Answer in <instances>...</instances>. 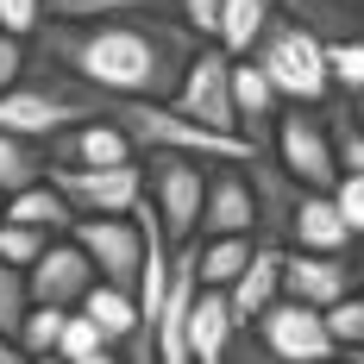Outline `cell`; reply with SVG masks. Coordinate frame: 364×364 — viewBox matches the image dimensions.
<instances>
[{"mask_svg":"<svg viewBox=\"0 0 364 364\" xmlns=\"http://www.w3.org/2000/svg\"><path fill=\"white\" fill-rule=\"evenodd\" d=\"M88 289H95V264L82 257L75 239H50L44 257L26 270V295H32V308H75Z\"/></svg>","mask_w":364,"mask_h":364,"instance_id":"8fae6325","label":"cell"},{"mask_svg":"<svg viewBox=\"0 0 364 364\" xmlns=\"http://www.w3.org/2000/svg\"><path fill=\"white\" fill-rule=\"evenodd\" d=\"M44 157H50V170H107V164H139L132 139L113 132V126H101V119L57 132V139L44 145Z\"/></svg>","mask_w":364,"mask_h":364,"instance_id":"7c38bea8","label":"cell"},{"mask_svg":"<svg viewBox=\"0 0 364 364\" xmlns=\"http://www.w3.org/2000/svg\"><path fill=\"white\" fill-rule=\"evenodd\" d=\"M188 364H226V352H232V314H226V295L220 289H195V301H188Z\"/></svg>","mask_w":364,"mask_h":364,"instance_id":"9a60e30c","label":"cell"},{"mask_svg":"<svg viewBox=\"0 0 364 364\" xmlns=\"http://www.w3.org/2000/svg\"><path fill=\"white\" fill-rule=\"evenodd\" d=\"M283 252H314V257H346V252H352V232H346V220L333 214L327 195H314V188H301V195H295Z\"/></svg>","mask_w":364,"mask_h":364,"instance_id":"5bb4252c","label":"cell"},{"mask_svg":"<svg viewBox=\"0 0 364 364\" xmlns=\"http://www.w3.org/2000/svg\"><path fill=\"white\" fill-rule=\"evenodd\" d=\"M44 176H50V157H44V145L0 132V201H13V195L38 188Z\"/></svg>","mask_w":364,"mask_h":364,"instance_id":"ffe728a7","label":"cell"},{"mask_svg":"<svg viewBox=\"0 0 364 364\" xmlns=\"http://www.w3.org/2000/svg\"><path fill=\"white\" fill-rule=\"evenodd\" d=\"M270 0H220V26H214V50H226L232 63L239 57H252V44L264 38V26H270Z\"/></svg>","mask_w":364,"mask_h":364,"instance_id":"e0dca14e","label":"cell"},{"mask_svg":"<svg viewBox=\"0 0 364 364\" xmlns=\"http://www.w3.org/2000/svg\"><path fill=\"white\" fill-rule=\"evenodd\" d=\"M252 333L264 339V352L277 364H333L339 358L327 321H321L314 308H295V301H270V308L257 314Z\"/></svg>","mask_w":364,"mask_h":364,"instance_id":"ba28073f","label":"cell"},{"mask_svg":"<svg viewBox=\"0 0 364 364\" xmlns=\"http://www.w3.org/2000/svg\"><path fill=\"white\" fill-rule=\"evenodd\" d=\"M270 6H277V0H270Z\"/></svg>","mask_w":364,"mask_h":364,"instance_id":"d590c367","label":"cell"},{"mask_svg":"<svg viewBox=\"0 0 364 364\" xmlns=\"http://www.w3.org/2000/svg\"><path fill=\"white\" fill-rule=\"evenodd\" d=\"M0 364H32V358L19 352V339H6V333H0Z\"/></svg>","mask_w":364,"mask_h":364,"instance_id":"f1b7e54d","label":"cell"},{"mask_svg":"<svg viewBox=\"0 0 364 364\" xmlns=\"http://www.w3.org/2000/svg\"><path fill=\"white\" fill-rule=\"evenodd\" d=\"M170 113L201 126V132H214V139H239V126H232V57L201 44L188 57V70H182L176 95H170Z\"/></svg>","mask_w":364,"mask_h":364,"instance_id":"5b68a950","label":"cell"},{"mask_svg":"<svg viewBox=\"0 0 364 364\" xmlns=\"http://www.w3.org/2000/svg\"><path fill=\"white\" fill-rule=\"evenodd\" d=\"M352 289H358V264H352V252H346V257L283 252V301H295V308H314V314H327L333 301H346Z\"/></svg>","mask_w":364,"mask_h":364,"instance_id":"30bf717a","label":"cell"},{"mask_svg":"<svg viewBox=\"0 0 364 364\" xmlns=\"http://www.w3.org/2000/svg\"><path fill=\"white\" fill-rule=\"evenodd\" d=\"M26 308H32V295H26V270L0 264V333H6V339L19 333V321H26Z\"/></svg>","mask_w":364,"mask_h":364,"instance_id":"d4e9b609","label":"cell"},{"mask_svg":"<svg viewBox=\"0 0 364 364\" xmlns=\"http://www.w3.org/2000/svg\"><path fill=\"white\" fill-rule=\"evenodd\" d=\"M157 0H44V19H63V26H82V19H139Z\"/></svg>","mask_w":364,"mask_h":364,"instance_id":"44dd1931","label":"cell"},{"mask_svg":"<svg viewBox=\"0 0 364 364\" xmlns=\"http://www.w3.org/2000/svg\"><path fill=\"white\" fill-rule=\"evenodd\" d=\"M50 245V232H32V226H13V220H0V264H13V270H32L38 257Z\"/></svg>","mask_w":364,"mask_h":364,"instance_id":"cb8c5ba5","label":"cell"},{"mask_svg":"<svg viewBox=\"0 0 364 364\" xmlns=\"http://www.w3.org/2000/svg\"><path fill=\"white\" fill-rule=\"evenodd\" d=\"M70 239L82 245V257L95 264V283H107V289H139V264H145V232H139V220H75Z\"/></svg>","mask_w":364,"mask_h":364,"instance_id":"52a82bcc","label":"cell"},{"mask_svg":"<svg viewBox=\"0 0 364 364\" xmlns=\"http://www.w3.org/2000/svg\"><path fill=\"white\" fill-rule=\"evenodd\" d=\"M75 314L101 333V346H107V352H119V346L139 333V301H132L126 289H107V283H95V289L82 295V301H75Z\"/></svg>","mask_w":364,"mask_h":364,"instance_id":"2e32d148","label":"cell"},{"mask_svg":"<svg viewBox=\"0 0 364 364\" xmlns=\"http://www.w3.org/2000/svg\"><path fill=\"white\" fill-rule=\"evenodd\" d=\"M26 70H32V44H19V38L0 32V95H13V88L26 82Z\"/></svg>","mask_w":364,"mask_h":364,"instance_id":"83f0119b","label":"cell"},{"mask_svg":"<svg viewBox=\"0 0 364 364\" xmlns=\"http://www.w3.org/2000/svg\"><path fill=\"white\" fill-rule=\"evenodd\" d=\"M0 220L32 226V232H50V239H70V226H75V214L63 208V195H57L50 182H38V188H26V195L0 201Z\"/></svg>","mask_w":364,"mask_h":364,"instance_id":"d6986e66","label":"cell"},{"mask_svg":"<svg viewBox=\"0 0 364 364\" xmlns=\"http://www.w3.org/2000/svg\"><path fill=\"white\" fill-rule=\"evenodd\" d=\"M82 364H119V352H95V358H82Z\"/></svg>","mask_w":364,"mask_h":364,"instance_id":"4dcf8cb0","label":"cell"},{"mask_svg":"<svg viewBox=\"0 0 364 364\" xmlns=\"http://www.w3.org/2000/svg\"><path fill=\"white\" fill-rule=\"evenodd\" d=\"M270 164H277L295 188L327 195L333 182H339L333 139H327V113L321 107H277V119H270Z\"/></svg>","mask_w":364,"mask_h":364,"instance_id":"3957f363","label":"cell"},{"mask_svg":"<svg viewBox=\"0 0 364 364\" xmlns=\"http://www.w3.org/2000/svg\"><path fill=\"white\" fill-rule=\"evenodd\" d=\"M321 321H327L333 346H339V358H346V352H364V289H352L346 301H333Z\"/></svg>","mask_w":364,"mask_h":364,"instance_id":"603a6c76","label":"cell"},{"mask_svg":"<svg viewBox=\"0 0 364 364\" xmlns=\"http://www.w3.org/2000/svg\"><path fill=\"white\" fill-rule=\"evenodd\" d=\"M195 239H257V201H252L245 164H208Z\"/></svg>","mask_w":364,"mask_h":364,"instance_id":"9c48e42d","label":"cell"},{"mask_svg":"<svg viewBox=\"0 0 364 364\" xmlns=\"http://www.w3.org/2000/svg\"><path fill=\"white\" fill-rule=\"evenodd\" d=\"M327 201H333V214L346 220V232L364 239V176H339V182L327 188Z\"/></svg>","mask_w":364,"mask_h":364,"instance_id":"484cf974","label":"cell"},{"mask_svg":"<svg viewBox=\"0 0 364 364\" xmlns=\"http://www.w3.org/2000/svg\"><path fill=\"white\" fill-rule=\"evenodd\" d=\"M95 352H107L101 333L88 327L82 314H70V321H63V339H57V358H63V364H82V358H95Z\"/></svg>","mask_w":364,"mask_h":364,"instance_id":"4316f807","label":"cell"},{"mask_svg":"<svg viewBox=\"0 0 364 364\" xmlns=\"http://www.w3.org/2000/svg\"><path fill=\"white\" fill-rule=\"evenodd\" d=\"M139 176H145V201H151V214H157V226H164V239H170V252H182L195 239V220H201L208 170L195 157L157 151V157H139Z\"/></svg>","mask_w":364,"mask_h":364,"instance_id":"277c9868","label":"cell"},{"mask_svg":"<svg viewBox=\"0 0 364 364\" xmlns=\"http://www.w3.org/2000/svg\"><path fill=\"white\" fill-rule=\"evenodd\" d=\"M201 44L182 32L176 19L164 13H139V19H44L32 38V63L70 75L95 95L113 101H151V107H170L182 70Z\"/></svg>","mask_w":364,"mask_h":364,"instance_id":"6da1fadb","label":"cell"},{"mask_svg":"<svg viewBox=\"0 0 364 364\" xmlns=\"http://www.w3.org/2000/svg\"><path fill=\"white\" fill-rule=\"evenodd\" d=\"M32 364H63V358H57V352H50V358H32Z\"/></svg>","mask_w":364,"mask_h":364,"instance_id":"836d02e7","label":"cell"},{"mask_svg":"<svg viewBox=\"0 0 364 364\" xmlns=\"http://www.w3.org/2000/svg\"><path fill=\"white\" fill-rule=\"evenodd\" d=\"M75 308H26V321H19V352L26 358H50L57 352V339H63V321H70Z\"/></svg>","mask_w":364,"mask_h":364,"instance_id":"7402d4cb","label":"cell"},{"mask_svg":"<svg viewBox=\"0 0 364 364\" xmlns=\"http://www.w3.org/2000/svg\"><path fill=\"white\" fill-rule=\"evenodd\" d=\"M220 295H226L232 333H252L257 314H264L270 301H283V245H257L252 264L239 270V283H232V289H220Z\"/></svg>","mask_w":364,"mask_h":364,"instance_id":"4fadbf2b","label":"cell"},{"mask_svg":"<svg viewBox=\"0 0 364 364\" xmlns=\"http://www.w3.org/2000/svg\"><path fill=\"white\" fill-rule=\"evenodd\" d=\"M252 63H257V75L270 82V95L289 101V107H327L333 101L321 38L308 32L301 19H289V13H270L264 38L252 44Z\"/></svg>","mask_w":364,"mask_h":364,"instance_id":"7a4b0ae2","label":"cell"},{"mask_svg":"<svg viewBox=\"0 0 364 364\" xmlns=\"http://www.w3.org/2000/svg\"><path fill=\"white\" fill-rule=\"evenodd\" d=\"M333 364H346V358H333Z\"/></svg>","mask_w":364,"mask_h":364,"instance_id":"e575fe53","label":"cell"},{"mask_svg":"<svg viewBox=\"0 0 364 364\" xmlns=\"http://www.w3.org/2000/svg\"><path fill=\"white\" fill-rule=\"evenodd\" d=\"M50 188L63 195L75 220H126L145 201V176L139 164H107V170H50Z\"/></svg>","mask_w":364,"mask_h":364,"instance_id":"8992f818","label":"cell"},{"mask_svg":"<svg viewBox=\"0 0 364 364\" xmlns=\"http://www.w3.org/2000/svg\"><path fill=\"white\" fill-rule=\"evenodd\" d=\"M188 252H195V283L201 289H232L239 270L252 264L257 239H188Z\"/></svg>","mask_w":364,"mask_h":364,"instance_id":"ac0fdd59","label":"cell"},{"mask_svg":"<svg viewBox=\"0 0 364 364\" xmlns=\"http://www.w3.org/2000/svg\"><path fill=\"white\" fill-rule=\"evenodd\" d=\"M352 264H358V289H364V239H358V257H352Z\"/></svg>","mask_w":364,"mask_h":364,"instance_id":"1f68e13d","label":"cell"},{"mask_svg":"<svg viewBox=\"0 0 364 364\" xmlns=\"http://www.w3.org/2000/svg\"><path fill=\"white\" fill-rule=\"evenodd\" d=\"M352 38H364V0H352Z\"/></svg>","mask_w":364,"mask_h":364,"instance_id":"f546056e","label":"cell"},{"mask_svg":"<svg viewBox=\"0 0 364 364\" xmlns=\"http://www.w3.org/2000/svg\"><path fill=\"white\" fill-rule=\"evenodd\" d=\"M346 364H364V352H346Z\"/></svg>","mask_w":364,"mask_h":364,"instance_id":"d6a6232c","label":"cell"}]
</instances>
